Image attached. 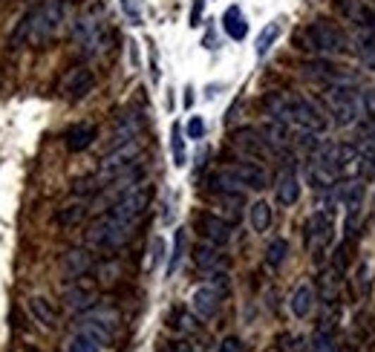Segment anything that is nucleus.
Wrapping results in <instances>:
<instances>
[{
  "label": "nucleus",
  "instance_id": "obj_1",
  "mask_svg": "<svg viewBox=\"0 0 375 352\" xmlns=\"http://www.w3.org/2000/svg\"><path fill=\"white\" fill-rule=\"evenodd\" d=\"M70 0H44L35 9H29L20 23L12 32V47H44L52 38H58V32L67 23Z\"/></svg>",
  "mask_w": 375,
  "mask_h": 352
},
{
  "label": "nucleus",
  "instance_id": "obj_2",
  "mask_svg": "<svg viewBox=\"0 0 375 352\" xmlns=\"http://www.w3.org/2000/svg\"><path fill=\"white\" fill-rule=\"evenodd\" d=\"M303 49L315 52L321 58L326 55H340L350 49V35L343 32L338 23L326 20V18H318L312 20L306 29H303Z\"/></svg>",
  "mask_w": 375,
  "mask_h": 352
},
{
  "label": "nucleus",
  "instance_id": "obj_3",
  "mask_svg": "<svg viewBox=\"0 0 375 352\" xmlns=\"http://www.w3.org/2000/svg\"><path fill=\"white\" fill-rule=\"evenodd\" d=\"M355 84H332L324 87V104L338 127H352L361 121V99Z\"/></svg>",
  "mask_w": 375,
  "mask_h": 352
},
{
  "label": "nucleus",
  "instance_id": "obj_4",
  "mask_svg": "<svg viewBox=\"0 0 375 352\" xmlns=\"http://www.w3.org/2000/svg\"><path fill=\"white\" fill-rule=\"evenodd\" d=\"M133 229L136 226H130V222H121L113 214H104L87 229V245L96 251H118L130 243Z\"/></svg>",
  "mask_w": 375,
  "mask_h": 352
},
{
  "label": "nucleus",
  "instance_id": "obj_5",
  "mask_svg": "<svg viewBox=\"0 0 375 352\" xmlns=\"http://www.w3.org/2000/svg\"><path fill=\"white\" fill-rule=\"evenodd\" d=\"M332 237H335V208L324 205L321 211H315L306 219V229H303V240L312 257L321 260L324 251L332 245Z\"/></svg>",
  "mask_w": 375,
  "mask_h": 352
},
{
  "label": "nucleus",
  "instance_id": "obj_6",
  "mask_svg": "<svg viewBox=\"0 0 375 352\" xmlns=\"http://www.w3.org/2000/svg\"><path fill=\"white\" fill-rule=\"evenodd\" d=\"M116 327H118V312L116 309H87V312L78 315V321H75L78 335H87L102 346L113 344Z\"/></svg>",
  "mask_w": 375,
  "mask_h": 352
},
{
  "label": "nucleus",
  "instance_id": "obj_7",
  "mask_svg": "<svg viewBox=\"0 0 375 352\" xmlns=\"http://www.w3.org/2000/svg\"><path fill=\"white\" fill-rule=\"evenodd\" d=\"M139 156H142V142H139V139L124 142V145L107 150V156L102 159L99 176H96V179L102 182V188H104L107 182H113L116 176H121V174H128L130 168H136V165H139Z\"/></svg>",
  "mask_w": 375,
  "mask_h": 352
},
{
  "label": "nucleus",
  "instance_id": "obj_8",
  "mask_svg": "<svg viewBox=\"0 0 375 352\" xmlns=\"http://www.w3.org/2000/svg\"><path fill=\"white\" fill-rule=\"evenodd\" d=\"M150 185L147 182H139V185H133V188H128L121 197H116L113 202H110V208H107V214H113L116 219H121V222H130V226H136V222L145 217V211H147V205H150Z\"/></svg>",
  "mask_w": 375,
  "mask_h": 352
},
{
  "label": "nucleus",
  "instance_id": "obj_9",
  "mask_svg": "<svg viewBox=\"0 0 375 352\" xmlns=\"http://www.w3.org/2000/svg\"><path fill=\"white\" fill-rule=\"evenodd\" d=\"M73 38H75V44L81 47V52L87 58L102 55L107 49V41H110V35H107V29H104L99 15H81V18H75Z\"/></svg>",
  "mask_w": 375,
  "mask_h": 352
},
{
  "label": "nucleus",
  "instance_id": "obj_10",
  "mask_svg": "<svg viewBox=\"0 0 375 352\" xmlns=\"http://www.w3.org/2000/svg\"><path fill=\"white\" fill-rule=\"evenodd\" d=\"M292 107H295V131H312V133H324L329 127L326 113L306 95H292Z\"/></svg>",
  "mask_w": 375,
  "mask_h": 352
},
{
  "label": "nucleus",
  "instance_id": "obj_11",
  "mask_svg": "<svg viewBox=\"0 0 375 352\" xmlns=\"http://www.w3.org/2000/svg\"><path fill=\"white\" fill-rule=\"evenodd\" d=\"M303 73H306L309 78L321 81L324 87H332V84H355V87H358V78H355L352 73H347L343 67H335V63L324 61L321 55L312 58V61H306V63H303Z\"/></svg>",
  "mask_w": 375,
  "mask_h": 352
},
{
  "label": "nucleus",
  "instance_id": "obj_12",
  "mask_svg": "<svg viewBox=\"0 0 375 352\" xmlns=\"http://www.w3.org/2000/svg\"><path fill=\"white\" fill-rule=\"evenodd\" d=\"M92 90H96V75H92L90 67H73L64 75V81H61V95H64L67 102H73V104L84 102Z\"/></svg>",
  "mask_w": 375,
  "mask_h": 352
},
{
  "label": "nucleus",
  "instance_id": "obj_13",
  "mask_svg": "<svg viewBox=\"0 0 375 352\" xmlns=\"http://www.w3.org/2000/svg\"><path fill=\"white\" fill-rule=\"evenodd\" d=\"M197 231L205 243L211 245H220L226 248L234 237V229H231V222H226L223 217H216V214H199L197 217Z\"/></svg>",
  "mask_w": 375,
  "mask_h": 352
},
{
  "label": "nucleus",
  "instance_id": "obj_14",
  "mask_svg": "<svg viewBox=\"0 0 375 352\" xmlns=\"http://www.w3.org/2000/svg\"><path fill=\"white\" fill-rule=\"evenodd\" d=\"M332 9L358 29H372V23H375V9L369 4H364V0H332Z\"/></svg>",
  "mask_w": 375,
  "mask_h": 352
},
{
  "label": "nucleus",
  "instance_id": "obj_15",
  "mask_svg": "<svg viewBox=\"0 0 375 352\" xmlns=\"http://www.w3.org/2000/svg\"><path fill=\"white\" fill-rule=\"evenodd\" d=\"M220 306H223V292L214 289L211 283L194 289V295H191V312L199 317V321H211V317H216Z\"/></svg>",
  "mask_w": 375,
  "mask_h": 352
},
{
  "label": "nucleus",
  "instance_id": "obj_16",
  "mask_svg": "<svg viewBox=\"0 0 375 352\" xmlns=\"http://www.w3.org/2000/svg\"><path fill=\"white\" fill-rule=\"evenodd\" d=\"M142 131H145V119H142V113H136V110L121 113V116L116 119L113 136H110V150H113V147H118V145H124V142L139 139V136H142Z\"/></svg>",
  "mask_w": 375,
  "mask_h": 352
},
{
  "label": "nucleus",
  "instance_id": "obj_17",
  "mask_svg": "<svg viewBox=\"0 0 375 352\" xmlns=\"http://www.w3.org/2000/svg\"><path fill=\"white\" fill-rule=\"evenodd\" d=\"M96 298H99L96 286H92V283H87L84 277L73 280V286H70V289L64 292V303H67V309H73V312H78V315L96 306Z\"/></svg>",
  "mask_w": 375,
  "mask_h": 352
},
{
  "label": "nucleus",
  "instance_id": "obj_18",
  "mask_svg": "<svg viewBox=\"0 0 375 352\" xmlns=\"http://www.w3.org/2000/svg\"><path fill=\"white\" fill-rule=\"evenodd\" d=\"M228 171H231V176L240 182L242 190H263V188L269 185V174H266L260 165H254V162H237V165H231Z\"/></svg>",
  "mask_w": 375,
  "mask_h": 352
},
{
  "label": "nucleus",
  "instance_id": "obj_19",
  "mask_svg": "<svg viewBox=\"0 0 375 352\" xmlns=\"http://www.w3.org/2000/svg\"><path fill=\"white\" fill-rule=\"evenodd\" d=\"M92 266H96V260H92L90 248H70L64 254V260H61V272H64L70 280L87 277L92 272Z\"/></svg>",
  "mask_w": 375,
  "mask_h": 352
},
{
  "label": "nucleus",
  "instance_id": "obj_20",
  "mask_svg": "<svg viewBox=\"0 0 375 352\" xmlns=\"http://www.w3.org/2000/svg\"><path fill=\"white\" fill-rule=\"evenodd\" d=\"M234 145H237L242 153L257 156V159L274 156V150H271V145L263 139V133H260V131H252V127H242V131H237V133H234Z\"/></svg>",
  "mask_w": 375,
  "mask_h": 352
},
{
  "label": "nucleus",
  "instance_id": "obj_21",
  "mask_svg": "<svg viewBox=\"0 0 375 352\" xmlns=\"http://www.w3.org/2000/svg\"><path fill=\"white\" fill-rule=\"evenodd\" d=\"M194 263H197V269L205 272V274H211V272H223V269L228 266L223 248H220V245H211V243H202V245L194 248Z\"/></svg>",
  "mask_w": 375,
  "mask_h": 352
},
{
  "label": "nucleus",
  "instance_id": "obj_22",
  "mask_svg": "<svg viewBox=\"0 0 375 352\" xmlns=\"http://www.w3.org/2000/svg\"><path fill=\"white\" fill-rule=\"evenodd\" d=\"M96 139H99V127H96V124H87V121L73 124L70 131L64 133V145H67L70 153H81V150H87Z\"/></svg>",
  "mask_w": 375,
  "mask_h": 352
},
{
  "label": "nucleus",
  "instance_id": "obj_23",
  "mask_svg": "<svg viewBox=\"0 0 375 352\" xmlns=\"http://www.w3.org/2000/svg\"><path fill=\"white\" fill-rule=\"evenodd\" d=\"M274 200L280 202V205H286V208H292L297 200H300V179H297V174L289 168V171H283L277 176V185H274Z\"/></svg>",
  "mask_w": 375,
  "mask_h": 352
},
{
  "label": "nucleus",
  "instance_id": "obj_24",
  "mask_svg": "<svg viewBox=\"0 0 375 352\" xmlns=\"http://www.w3.org/2000/svg\"><path fill=\"white\" fill-rule=\"evenodd\" d=\"M289 309H292V315L297 317V321H306V317L312 315V309H315V289H312V283H300L292 292Z\"/></svg>",
  "mask_w": 375,
  "mask_h": 352
},
{
  "label": "nucleus",
  "instance_id": "obj_25",
  "mask_svg": "<svg viewBox=\"0 0 375 352\" xmlns=\"http://www.w3.org/2000/svg\"><path fill=\"white\" fill-rule=\"evenodd\" d=\"M350 47H355V55H358V61L364 63V67L375 73V32L372 29H358V38L350 41Z\"/></svg>",
  "mask_w": 375,
  "mask_h": 352
},
{
  "label": "nucleus",
  "instance_id": "obj_26",
  "mask_svg": "<svg viewBox=\"0 0 375 352\" xmlns=\"http://www.w3.org/2000/svg\"><path fill=\"white\" fill-rule=\"evenodd\" d=\"M223 29H226V35L231 41H242L248 35V20H245V15H242L240 6H228L223 12Z\"/></svg>",
  "mask_w": 375,
  "mask_h": 352
},
{
  "label": "nucleus",
  "instance_id": "obj_27",
  "mask_svg": "<svg viewBox=\"0 0 375 352\" xmlns=\"http://www.w3.org/2000/svg\"><path fill=\"white\" fill-rule=\"evenodd\" d=\"M29 312H32V317H35V321H38L44 329H55V327H58L55 306H52L47 298H41V295L29 298Z\"/></svg>",
  "mask_w": 375,
  "mask_h": 352
},
{
  "label": "nucleus",
  "instance_id": "obj_28",
  "mask_svg": "<svg viewBox=\"0 0 375 352\" xmlns=\"http://www.w3.org/2000/svg\"><path fill=\"white\" fill-rule=\"evenodd\" d=\"M271 219H274V214H271V205L266 200H257L252 208H248V222H252V229L257 234H263V231L271 229Z\"/></svg>",
  "mask_w": 375,
  "mask_h": 352
},
{
  "label": "nucleus",
  "instance_id": "obj_29",
  "mask_svg": "<svg viewBox=\"0 0 375 352\" xmlns=\"http://www.w3.org/2000/svg\"><path fill=\"white\" fill-rule=\"evenodd\" d=\"M286 257H289V240L286 237H274L269 245H266V266L269 269H280L286 263Z\"/></svg>",
  "mask_w": 375,
  "mask_h": 352
},
{
  "label": "nucleus",
  "instance_id": "obj_30",
  "mask_svg": "<svg viewBox=\"0 0 375 352\" xmlns=\"http://www.w3.org/2000/svg\"><path fill=\"white\" fill-rule=\"evenodd\" d=\"M87 217V202L81 200V202H70V205H64L58 214H55V219H58V226H64V229H73V226H78V222Z\"/></svg>",
  "mask_w": 375,
  "mask_h": 352
},
{
  "label": "nucleus",
  "instance_id": "obj_31",
  "mask_svg": "<svg viewBox=\"0 0 375 352\" xmlns=\"http://www.w3.org/2000/svg\"><path fill=\"white\" fill-rule=\"evenodd\" d=\"M185 248H188V234H185V229H176V234H173V251H171V257H168V274H176V269L182 266Z\"/></svg>",
  "mask_w": 375,
  "mask_h": 352
},
{
  "label": "nucleus",
  "instance_id": "obj_32",
  "mask_svg": "<svg viewBox=\"0 0 375 352\" xmlns=\"http://www.w3.org/2000/svg\"><path fill=\"white\" fill-rule=\"evenodd\" d=\"M280 38V20H274V23H269L263 32H260V38H257V47H254V52H257V58H266L269 55V49L274 47V41Z\"/></svg>",
  "mask_w": 375,
  "mask_h": 352
},
{
  "label": "nucleus",
  "instance_id": "obj_33",
  "mask_svg": "<svg viewBox=\"0 0 375 352\" xmlns=\"http://www.w3.org/2000/svg\"><path fill=\"white\" fill-rule=\"evenodd\" d=\"M171 153H173V165L182 168L185 165V136H182V127L179 124L171 127Z\"/></svg>",
  "mask_w": 375,
  "mask_h": 352
},
{
  "label": "nucleus",
  "instance_id": "obj_34",
  "mask_svg": "<svg viewBox=\"0 0 375 352\" xmlns=\"http://www.w3.org/2000/svg\"><path fill=\"white\" fill-rule=\"evenodd\" d=\"M67 352H102V344H96L92 338L75 332V338L67 344Z\"/></svg>",
  "mask_w": 375,
  "mask_h": 352
},
{
  "label": "nucleus",
  "instance_id": "obj_35",
  "mask_svg": "<svg viewBox=\"0 0 375 352\" xmlns=\"http://www.w3.org/2000/svg\"><path fill=\"white\" fill-rule=\"evenodd\" d=\"M361 99V119L375 121V90H358Z\"/></svg>",
  "mask_w": 375,
  "mask_h": 352
},
{
  "label": "nucleus",
  "instance_id": "obj_36",
  "mask_svg": "<svg viewBox=\"0 0 375 352\" xmlns=\"http://www.w3.org/2000/svg\"><path fill=\"white\" fill-rule=\"evenodd\" d=\"M280 344H283V346H280V352H306V341L300 338V335H283V338H280Z\"/></svg>",
  "mask_w": 375,
  "mask_h": 352
},
{
  "label": "nucleus",
  "instance_id": "obj_37",
  "mask_svg": "<svg viewBox=\"0 0 375 352\" xmlns=\"http://www.w3.org/2000/svg\"><path fill=\"white\" fill-rule=\"evenodd\" d=\"M121 9H124V15H128L136 26L142 23V4H139V0H121Z\"/></svg>",
  "mask_w": 375,
  "mask_h": 352
},
{
  "label": "nucleus",
  "instance_id": "obj_38",
  "mask_svg": "<svg viewBox=\"0 0 375 352\" xmlns=\"http://www.w3.org/2000/svg\"><path fill=\"white\" fill-rule=\"evenodd\" d=\"M185 133L191 136V139H202L205 136V121L199 116H191V121H188V127H185Z\"/></svg>",
  "mask_w": 375,
  "mask_h": 352
},
{
  "label": "nucleus",
  "instance_id": "obj_39",
  "mask_svg": "<svg viewBox=\"0 0 375 352\" xmlns=\"http://www.w3.org/2000/svg\"><path fill=\"white\" fill-rule=\"evenodd\" d=\"M197 321H199V317L194 315H185V312H179V324H176V329H182V332H194L197 329Z\"/></svg>",
  "mask_w": 375,
  "mask_h": 352
},
{
  "label": "nucleus",
  "instance_id": "obj_40",
  "mask_svg": "<svg viewBox=\"0 0 375 352\" xmlns=\"http://www.w3.org/2000/svg\"><path fill=\"white\" fill-rule=\"evenodd\" d=\"M202 12H205V0H191V26H199Z\"/></svg>",
  "mask_w": 375,
  "mask_h": 352
},
{
  "label": "nucleus",
  "instance_id": "obj_41",
  "mask_svg": "<svg viewBox=\"0 0 375 352\" xmlns=\"http://www.w3.org/2000/svg\"><path fill=\"white\" fill-rule=\"evenodd\" d=\"M216 352H242V341L240 338H226L220 346H216Z\"/></svg>",
  "mask_w": 375,
  "mask_h": 352
},
{
  "label": "nucleus",
  "instance_id": "obj_42",
  "mask_svg": "<svg viewBox=\"0 0 375 352\" xmlns=\"http://www.w3.org/2000/svg\"><path fill=\"white\" fill-rule=\"evenodd\" d=\"M162 254H165V243H162L159 237H156V240H153V254H150V266L159 263V260H162Z\"/></svg>",
  "mask_w": 375,
  "mask_h": 352
}]
</instances>
